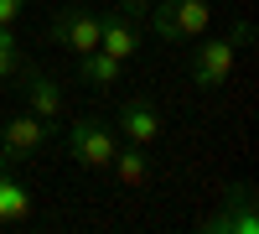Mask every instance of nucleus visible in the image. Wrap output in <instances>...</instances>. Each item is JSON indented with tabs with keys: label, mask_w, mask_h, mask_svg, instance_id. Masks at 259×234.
<instances>
[{
	"label": "nucleus",
	"mask_w": 259,
	"mask_h": 234,
	"mask_svg": "<svg viewBox=\"0 0 259 234\" xmlns=\"http://www.w3.org/2000/svg\"><path fill=\"white\" fill-rule=\"evenodd\" d=\"M254 42V26L244 21V26H233V37H212L197 47V57H192V78H197V89H218V83H228L233 73V52L249 47Z\"/></svg>",
	"instance_id": "obj_1"
},
{
	"label": "nucleus",
	"mask_w": 259,
	"mask_h": 234,
	"mask_svg": "<svg viewBox=\"0 0 259 234\" xmlns=\"http://www.w3.org/2000/svg\"><path fill=\"white\" fill-rule=\"evenodd\" d=\"M207 21H212L207 0H161L156 16H150V26H156V37H166V42H182V37H202Z\"/></svg>",
	"instance_id": "obj_2"
},
{
	"label": "nucleus",
	"mask_w": 259,
	"mask_h": 234,
	"mask_svg": "<svg viewBox=\"0 0 259 234\" xmlns=\"http://www.w3.org/2000/svg\"><path fill=\"white\" fill-rule=\"evenodd\" d=\"M68 151H73L83 166H94V172H99V166L114 161L119 146H114V136L104 130L99 120H73V125H68Z\"/></svg>",
	"instance_id": "obj_3"
},
{
	"label": "nucleus",
	"mask_w": 259,
	"mask_h": 234,
	"mask_svg": "<svg viewBox=\"0 0 259 234\" xmlns=\"http://www.w3.org/2000/svg\"><path fill=\"white\" fill-rule=\"evenodd\" d=\"M52 42H57V47H73V52H94L99 47V16H89V11H62L52 21Z\"/></svg>",
	"instance_id": "obj_4"
},
{
	"label": "nucleus",
	"mask_w": 259,
	"mask_h": 234,
	"mask_svg": "<svg viewBox=\"0 0 259 234\" xmlns=\"http://www.w3.org/2000/svg\"><path fill=\"white\" fill-rule=\"evenodd\" d=\"M99 47L109 52V57H119V62H130L135 47H140L135 21H130V16H99Z\"/></svg>",
	"instance_id": "obj_5"
},
{
	"label": "nucleus",
	"mask_w": 259,
	"mask_h": 234,
	"mask_svg": "<svg viewBox=\"0 0 259 234\" xmlns=\"http://www.w3.org/2000/svg\"><path fill=\"white\" fill-rule=\"evenodd\" d=\"M21 83H26V99H31V115H36V120H57V115H62V89H57L47 73L21 68Z\"/></svg>",
	"instance_id": "obj_6"
},
{
	"label": "nucleus",
	"mask_w": 259,
	"mask_h": 234,
	"mask_svg": "<svg viewBox=\"0 0 259 234\" xmlns=\"http://www.w3.org/2000/svg\"><path fill=\"white\" fill-rule=\"evenodd\" d=\"M41 141H47V120L16 115V120L6 125V136H0V151H6V156H26V151H36Z\"/></svg>",
	"instance_id": "obj_7"
},
{
	"label": "nucleus",
	"mask_w": 259,
	"mask_h": 234,
	"mask_svg": "<svg viewBox=\"0 0 259 234\" xmlns=\"http://www.w3.org/2000/svg\"><path fill=\"white\" fill-rule=\"evenodd\" d=\"M119 130L135 141V146H150L161 136V115H156V104H145V99H130L124 110H119Z\"/></svg>",
	"instance_id": "obj_8"
},
{
	"label": "nucleus",
	"mask_w": 259,
	"mask_h": 234,
	"mask_svg": "<svg viewBox=\"0 0 259 234\" xmlns=\"http://www.w3.org/2000/svg\"><path fill=\"white\" fill-rule=\"evenodd\" d=\"M11 161H16V156H6V151H0V224H21V219L31 214L26 187L11 177Z\"/></svg>",
	"instance_id": "obj_9"
},
{
	"label": "nucleus",
	"mask_w": 259,
	"mask_h": 234,
	"mask_svg": "<svg viewBox=\"0 0 259 234\" xmlns=\"http://www.w3.org/2000/svg\"><path fill=\"white\" fill-rule=\"evenodd\" d=\"M109 166H114V177H119L124 187H140V182H145V146L130 141L124 151H114V161H109Z\"/></svg>",
	"instance_id": "obj_10"
},
{
	"label": "nucleus",
	"mask_w": 259,
	"mask_h": 234,
	"mask_svg": "<svg viewBox=\"0 0 259 234\" xmlns=\"http://www.w3.org/2000/svg\"><path fill=\"white\" fill-rule=\"evenodd\" d=\"M207 229H239V234H254L259 219H254V208H249V187H239V208H223L218 219H207Z\"/></svg>",
	"instance_id": "obj_11"
},
{
	"label": "nucleus",
	"mask_w": 259,
	"mask_h": 234,
	"mask_svg": "<svg viewBox=\"0 0 259 234\" xmlns=\"http://www.w3.org/2000/svg\"><path fill=\"white\" fill-rule=\"evenodd\" d=\"M83 78H89V83H99V89H109V83L119 78V57H109L104 47L83 52Z\"/></svg>",
	"instance_id": "obj_12"
},
{
	"label": "nucleus",
	"mask_w": 259,
	"mask_h": 234,
	"mask_svg": "<svg viewBox=\"0 0 259 234\" xmlns=\"http://www.w3.org/2000/svg\"><path fill=\"white\" fill-rule=\"evenodd\" d=\"M21 68V52H16V37H11V26H0V78H11Z\"/></svg>",
	"instance_id": "obj_13"
},
{
	"label": "nucleus",
	"mask_w": 259,
	"mask_h": 234,
	"mask_svg": "<svg viewBox=\"0 0 259 234\" xmlns=\"http://www.w3.org/2000/svg\"><path fill=\"white\" fill-rule=\"evenodd\" d=\"M16 16H21V0H0V26H11Z\"/></svg>",
	"instance_id": "obj_14"
},
{
	"label": "nucleus",
	"mask_w": 259,
	"mask_h": 234,
	"mask_svg": "<svg viewBox=\"0 0 259 234\" xmlns=\"http://www.w3.org/2000/svg\"><path fill=\"white\" fill-rule=\"evenodd\" d=\"M150 6V0H124V11H145Z\"/></svg>",
	"instance_id": "obj_15"
}]
</instances>
